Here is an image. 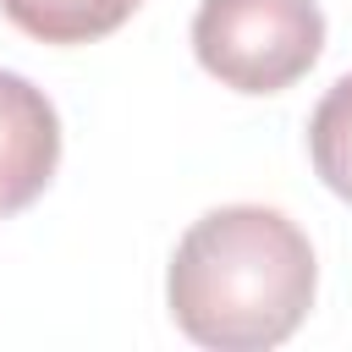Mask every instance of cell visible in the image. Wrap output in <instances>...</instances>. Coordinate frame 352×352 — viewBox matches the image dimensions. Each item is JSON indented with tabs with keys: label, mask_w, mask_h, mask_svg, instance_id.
Instances as JSON below:
<instances>
[{
	"label": "cell",
	"mask_w": 352,
	"mask_h": 352,
	"mask_svg": "<svg viewBox=\"0 0 352 352\" xmlns=\"http://www.w3.org/2000/svg\"><path fill=\"white\" fill-rule=\"evenodd\" d=\"M319 264L297 220L264 204H226L187 226L170 253L165 302L187 341L214 352L280 346L314 308Z\"/></svg>",
	"instance_id": "cell-1"
},
{
	"label": "cell",
	"mask_w": 352,
	"mask_h": 352,
	"mask_svg": "<svg viewBox=\"0 0 352 352\" xmlns=\"http://www.w3.org/2000/svg\"><path fill=\"white\" fill-rule=\"evenodd\" d=\"M324 50L319 0H204L192 16L198 66L236 94L292 88Z\"/></svg>",
	"instance_id": "cell-2"
},
{
	"label": "cell",
	"mask_w": 352,
	"mask_h": 352,
	"mask_svg": "<svg viewBox=\"0 0 352 352\" xmlns=\"http://www.w3.org/2000/svg\"><path fill=\"white\" fill-rule=\"evenodd\" d=\"M60 165V116L16 72H0V220L22 214Z\"/></svg>",
	"instance_id": "cell-3"
},
{
	"label": "cell",
	"mask_w": 352,
	"mask_h": 352,
	"mask_svg": "<svg viewBox=\"0 0 352 352\" xmlns=\"http://www.w3.org/2000/svg\"><path fill=\"white\" fill-rule=\"evenodd\" d=\"M143 0H0L6 22L38 44H94L116 33Z\"/></svg>",
	"instance_id": "cell-4"
},
{
	"label": "cell",
	"mask_w": 352,
	"mask_h": 352,
	"mask_svg": "<svg viewBox=\"0 0 352 352\" xmlns=\"http://www.w3.org/2000/svg\"><path fill=\"white\" fill-rule=\"evenodd\" d=\"M308 154H314L319 182H324L341 204H352V72L336 77V82L324 88V99L314 104Z\"/></svg>",
	"instance_id": "cell-5"
}]
</instances>
